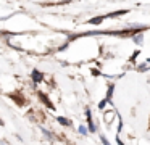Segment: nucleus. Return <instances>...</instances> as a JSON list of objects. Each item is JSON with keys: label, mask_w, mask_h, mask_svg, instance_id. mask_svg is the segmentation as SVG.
<instances>
[{"label": "nucleus", "mask_w": 150, "mask_h": 145, "mask_svg": "<svg viewBox=\"0 0 150 145\" xmlns=\"http://www.w3.org/2000/svg\"><path fill=\"white\" fill-rule=\"evenodd\" d=\"M31 79H33L34 84H40L44 81V74L40 73L39 69H33V73H31Z\"/></svg>", "instance_id": "nucleus-1"}, {"label": "nucleus", "mask_w": 150, "mask_h": 145, "mask_svg": "<svg viewBox=\"0 0 150 145\" xmlns=\"http://www.w3.org/2000/svg\"><path fill=\"white\" fill-rule=\"evenodd\" d=\"M37 95H39V98L42 100V103H44V105H45V106H47V108H49V110H55V106H53V103H52V102H50V100H49V97H47L45 93L39 92V93H37Z\"/></svg>", "instance_id": "nucleus-2"}, {"label": "nucleus", "mask_w": 150, "mask_h": 145, "mask_svg": "<svg viewBox=\"0 0 150 145\" xmlns=\"http://www.w3.org/2000/svg\"><path fill=\"white\" fill-rule=\"evenodd\" d=\"M57 121H58L62 126H66V127H69V126H73V122L69 121L68 118H65V116H58V118H57Z\"/></svg>", "instance_id": "nucleus-3"}, {"label": "nucleus", "mask_w": 150, "mask_h": 145, "mask_svg": "<svg viewBox=\"0 0 150 145\" xmlns=\"http://www.w3.org/2000/svg\"><path fill=\"white\" fill-rule=\"evenodd\" d=\"M113 92H115V84L111 82L110 86H108V89H107V95H105V98H107L108 102H111V97H113Z\"/></svg>", "instance_id": "nucleus-4"}, {"label": "nucleus", "mask_w": 150, "mask_h": 145, "mask_svg": "<svg viewBox=\"0 0 150 145\" xmlns=\"http://www.w3.org/2000/svg\"><path fill=\"white\" fill-rule=\"evenodd\" d=\"M127 13V10H118V11H113V13H110V15H107L105 18H116V16H123V15H126Z\"/></svg>", "instance_id": "nucleus-5"}, {"label": "nucleus", "mask_w": 150, "mask_h": 145, "mask_svg": "<svg viewBox=\"0 0 150 145\" xmlns=\"http://www.w3.org/2000/svg\"><path fill=\"white\" fill-rule=\"evenodd\" d=\"M132 40L136 42L137 45H140V44L144 42V34H142V32H137V34H134V35H132Z\"/></svg>", "instance_id": "nucleus-6"}, {"label": "nucleus", "mask_w": 150, "mask_h": 145, "mask_svg": "<svg viewBox=\"0 0 150 145\" xmlns=\"http://www.w3.org/2000/svg\"><path fill=\"white\" fill-rule=\"evenodd\" d=\"M103 19H105V16H95V18L89 19L87 24H100V23L103 21Z\"/></svg>", "instance_id": "nucleus-7"}, {"label": "nucleus", "mask_w": 150, "mask_h": 145, "mask_svg": "<svg viewBox=\"0 0 150 145\" xmlns=\"http://www.w3.org/2000/svg\"><path fill=\"white\" fill-rule=\"evenodd\" d=\"M18 95H20V93H11L10 97H11L13 100H16V102H18V105H23V103H24V100H23V98H20Z\"/></svg>", "instance_id": "nucleus-8"}, {"label": "nucleus", "mask_w": 150, "mask_h": 145, "mask_svg": "<svg viewBox=\"0 0 150 145\" xmlns=\"http://www.w3.org/2000/svg\"><path fill=\"white\" fill-rule=\"evenodd\" d=\"M108 105V100L107 98H103V100H100L98 102V110H105V106Z\"/></svg>", "instance_id": "nucleus-9"}, {"label": "nucleus", "mask_w": 150, "mask_h": 145, "mask_svg": "<svg viewBox=\"0 0 150 145\" xmlns=\"http://www.w3.org/2000/svg\"><path fill=\"white\" fill-rule=\"evenodd\" d=\"M78 131H79V134H81V135H87L89 129L86 127V126H79V129H78Z\"/></svg>", "instance_id": "nucleus-10"}, {"label": "nucleus", "mask_w": 150, "mask_h": 145, "mask_svg": "<svg viewBox=\"0 0 150 145\" xmlns=\"http://www.w3.org/2000/svg\"><path fill=\"white\" fill-rule=\"evenodd\" d=\"M147 69H149V68H147V63L137 64V71H140V73H142V71H147Z\"/></svg>", "instance_id": "nucleus-11"}, {"label": "nucleus", "mask_w": 150, "mask_h": 145, "mask_svg": "<svg viewBox=\"0 0 150 145\" xmlns=\"http://www.w3.org/2000/svg\"><path fill=\"white\" fill-rule=\"evenodd\" d=\"M100 140H102V144H103V145H111V144H110V142H108V139H107V137H105V135H103V134H100Z\"/></svg>", "instance_id": "nucleus-12"}, {"label": "nucleus", "mask_w": 150, "mask_h": 145, "mask_svg": "<svg viewBox=\"0 0 150 145\" xmlns=\"http://www.w3.org/2000/svg\"><path fill=\"white\" fill-rule=\"evenodd\" d=\"M105 119H107V122L110 124L111 119H113V113H105Z\"/></svg>", "instance_id": "nucleus-13"}, {"label": "nucleus", "mask_w": 150, "mask_h": 145, "mask_svg": "<svg viewBox=\"0 0 150 145\" xmlns=\"http://www.w3.org/2000/svg\"><path fill=\"white\" fill-rule=\"evenodd\" d=\"M42 132H44V134H45V137H47V139H53V135L50 134V132L47 131V129H42Z\"/></svg>", "instance_id": "nucleus-14"}, {"label": "nucleus", "mask_w": 150, "mask_h": 145, "mask_svg": "<svg viewBox=\"0 0 150 145\" xmlns=\"http://www.w3.org/2000/svg\"><path fill=\"white\" fill-rule=\"evenodd\" d=\"M139 53H140L139 50H137V52H134V53H132V57H131V61H134V60H136V58L139 57Z\"/></svg>", "instance_id": "nucleus-15"}, {"label": "nucleus", "mask_w": 150, "mask_h": 145, "mask_svg": "<svg viewBox=\"0 0 150 145\" xmlns=\"http://www.w3.org/2000/svg\"><path fill=\"white\" fill-rule=\"evenodd\" d=\"M116 144H118V145H124V144H123V140L120 139V134H116Z\"/></svg>", "instance_id": "nucleus-16"}, {"label": "nucleus", "mask_w": 150, "mask_h": 145, "mask_svg": "<svg viewBox=\"0 0 150 145\" xmlns=\"http://www.w3.org/2000/svg\"><path fill=\"white\" fill-rule=\"evenodd\" d=\"M145 63H147V64H149V63H150V58H147V61H145Z\"/></svg>", "instance_id": "nucleus-17"}, {"label": "nucleus", "mask_w": 150, "mask_h": 145, "mask_svg": "<svg viewBox=\"0 0 150 145\" xmlns=\"http://www.w3.org/2000/svg\"><path fill=\"white\" fill-rule=\"evenodd\" d=\"M0 126H4V121H2V119H0Z\"/></svg>", "instance_id": "nucleus-18"}]
</instances>
